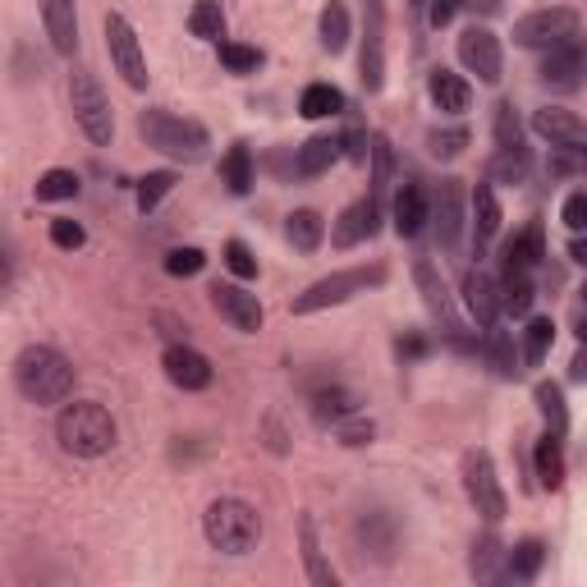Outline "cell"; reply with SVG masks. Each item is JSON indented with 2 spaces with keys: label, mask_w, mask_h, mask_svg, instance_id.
<instances>
[{
  "label": "cell",
  "mask_w": 587,
  "mask_h": 587,
  "mask_svg": "<svg viewBox=\"0 0 587 587\" xmlns=\"http://www.w3.org/2000/svg\"><path fill=\"white\" fill-rule=\"evenodd\" d=\"M14 386L33 404H64L74 395V363L51 344H28L14 358Z\"/></svg>",
  "instance_id": "1"
},
{
  "label": "cell",
  "mask_w": 587,
  "mask_h": 587,
  "mask_svg": "<svg viewBox=\"0 0 587 587\" xmlns=\"http://www.w3.org/2000/svg\"><path fill=\"white\" fill-rule=\"evenodd\" d=\"M138 138L151 151H161V157H170V161H184V166L203 161L207 147H211V134L198 120H184L175 111H166V106H147V111L138 115Z\"/></svg>",
  "instance_id": "2"
},
{
  "label": "cell",
  "mask_w": 587,
  "mask_h": 587,
  "mask_svg": "<svg viewBox=\"0 0 587 587\" xmlns=\"http://www.w3.org/2000/svg\"><path fill=\"white\" fill-rule=\"evenodd\" d=\"M56 437H60V450H70L74 460H101L115 445L120 431H115V418L97 400H74L60 408Z\"/></svg>",
  "instance_id": "3"
},
{
  "label": "cell",
  "mask_w": 587,
  "mask_h": 587,
  "mask_svg": "<svg viewBox=\"0 0 587 587\" xmlns=\"http://www.w3.org/2000/svg\"><path fill=\"white\" fill-rule=\"evenodd\" d=\"M203 533L221 555H248V551H257V541H262V514H257L248 500L221 496L207 505Z\"/></svg>",
  "instance_id": "4"
},
{
  "label": "cell",
  "mask_w": 587,
  "mask_h": 587,
  "mask_svg": "<svg viewBox=\"0 0 587 587\" xmlns=\"http://www.w3.org/2000/svg\"><path fill=\"white\" fill-rule=\"evenodd\" d=\"M386 285V267L372 262V267H350V271H335V276H321L317 285H308L298 298H294V313L308 317V313H321V308H340V303H350L367 290Z\"/></svg>",
  "instance_id": "5"
},
{
  "label": "cell",
  "mask_w": 587,
  "mask_h": 587,
  "mask_svg": "<svg viewBox=\"0 0 587 587\" xmlns=\"http://www.w3.org/2000/svg\"><path fill=\"white\" fill-rule=\"evenodd\" d=\"M70 111H74V124H78L97 147H106V143L115 138L111 101H106L101 83H97L88 70H74V78H70Z\"/></svg>",
  "instance_id": "6"
},
{
  "label": "cell",
  "mask_w": 587,
  "mask_h": 587,
  "mask_svg": "<svg viewBox=\"0 0 587 587\" xmlns=\"http://www.w3.org/2000/svg\"><path fill=\"white\" fill-rule=\"evenodd\" d=\"M564 41H578V14L570 5L533 10V14H524L514 24V47L551 51V47H564Z\"/></svg>",
  "instance_id": "7"
},
{
  "label": "cell",
  "mask_w": 587,
  "mask_h": 587,
  "mask_svg": "<svg viewBox=\"0 0 587 587\" xmlns=\"http://www.w3.org/2000/svg\"><path fill=\"white\" fill-rule=\"evenodd\" d=\"M464 491H468L473 510L482 514L487 524H500V518H505L510 500H505V487H500L496 464H491L487 450H468V454H464Z\"/></svg>",
  "instance_id": "8"
},
{
  "label": "cell",
  "mask_w": 587,
  "mask_h": 587,
  "mask_svg": "<svg viewBox=\"0 0 587 587\" xmlns=\"http://www.w3.org/2000/svg\"><path fill=\"white\" fill-rule=\"evenodd\" d=\"M106 51H111V64H115V74L129 83V88H147V56H143V41L134 33V24H129L124 14H106Z\"/></svg>",
  "instance_id": "9"
},
{
  "label": "cell",
  "mask_w": 587,
  "mask_h": 587,
  "mask_svg": "<svg viewBox=\"0 0 587 587\" xmlns=\"http://www.w3.org/2000/svg\"><path fill=\"white\" fill-rule=\"evenodd\" d=\"M460 64L468 74H477V83H500L505 74V51H500V37L482 24H473L460 33Z\"/></svg>",
  "instance_id": "10"
},
{
  "label": "cell",
  "mask_w": 587,
  "mask_h": 587,
  "mask_svg": "<svg viewBox=\"0 0 587 587\" xmlns=\"http://www.w3.org/2000/svg\"><path fill=\"white\" fill-rule=\"evenodd\" d=\"M211 308L221 313L234 331H244V335H257V331H262V321H267L262 298L248 294L244 285H234V280H216V285H211Z\"/></svg>",
  "instance_id": "11"
},
{
  "label": "cell",
  "mask_w": 587,
  "mask_h": 587,
  "mask_svg": "<svg viewBox=\"0 0 587 587\" xmlns=\"http://www.w3.org/2000/svg\"><path fill=\"white\" fill-rule=\"evenodd\" d=\"M464 221H468V211H464V184L460 180H441L437 198H431V225H437L441 248H460Z\"/></svg>",
  "instance_id": "12"
},
{
  "label": "cell",
  "mask_w": 587,
  "mask_h": 587,
  "mask_svg": "<svg viewBox=\"0 0 587 587\" xmlns=\"http://www.w3.org/2000/svg\"><path fill=\"white\" fill-rule=\"evenodd\" d=\"M533 134H537V138H547L551 147L583 151V143H587V124L578 120V111H564V106H541V111H533Z\"/></svg>",
  "instance_id": "13"
},
{
  "label": "cell",
  "mask_w": 587,
  "mask_h": 587,
  "mask_svg": "<svg viewBox=\"0 0 587 587\" xmlns=\"http://www.w3.org/2000/svg\"><path fill=\"white\" fill-rule=\"evenodd\" d=\"M161 367H166V377L175 381L180 390H207L211 377H216L207 354H198L193 344H170V350L161 354Z\"/></svg>",
  "instance_id": "14"
},
{
  "label": "cell",
  "mask_w": 587,
  "mask_h": 587,
  "mask_svg": "<svg viewBox=\"0 0 587 587\" xmlns=\"http://www.w3.org/2000/svg\"><path fill=\"white\" fill-rule=\"evenodd\" d=\"M390 216H395V234L400 239H418L431 221V193L423 184L404 180L400 193H395V207H390Z\"/></svg>",
  "instance_id": "15"
},
{
  "label": "cell",
  "mask_w": 587,
  "mask_h": 587,
  "mask_svg": "<svg viewBox=\"0 0 587 587\" xmlns=\"http://www.w3.org/2000/svg\"><path fill=\"white\" fill-rule=\"evenodd\" d=\"M541 83L551 93H578L583 88V47L578 41H564V47H551V56L541 60Z\"/></svg>",
  "instance_id": "16"
},
{
  "label": "cell",
  "mask_w": 587,
  "mask_h": 587,
  "mask_svg": "<svg viewBox=\"0 0 587 587\" xmlns=\"http://www.w3.org/2000/svg\"><path fill=\"white\" fill-rule=\"evenodd\" d=\"M377 225H381V207H377V198H363V203H350L340 211V221H335V248H358L363 239H372L377 234Z\"/></svg>",
  "instance_id": "17"
},
{
  "label": "cell",
  "mask_w": 587,
  "mask_h": 587,
  "mask_svg": "<svg viewBox=\"0 0 587 587\" xmlns=\"http://www.w3.org/2000/svg\"><path fill=\"white\" fill-rule=\"evenodd\" d=\"M464 308H468V317L477 321V326H482V331H487V326H496L500 321V290H496V280L487 276V271H468L464 276Z\"/></svg>",
  "instance_id": "18"
},
{
  "label": "cell",
  "mask_w": 587,
  "mask_h": 587,
  "mask_svg": "<svg viewBox=\"0 0 587 587\" xmlns=\"http://www.w3.org/2000/svg\"><path fill=\"white\" fill-rule=\"evenodd\" d=\"M41 24H47V37L60 56L78 51V10L74 0H41Z\"/></svg>",
  "instance_id": "19"
},
{
  "label": "cell",
  "mask_w": 587,
  "mask_h": 587,
  "mask_svg": "<svg viewBox=\"0 0 587 587\" xmlns=\"http://www.w3.org/2000/svg\"><path fill=\"white\" fill-rule=\"evenodd\" d=\"M427 97L437 111L445 115H464L468 106H473V88H468V78L464 74H454V70H431L427 78Z\"/></svg>",
  "instance_id": "20"
},
{
  "label": "cell",
  "mask_w": 587,
  "mask_h": 587,
  "mask_svg": "<svg viewBox=\"0 0 587 587\" xmlns=\"http://www.w3.org/2000/svg\"><path fill=\"white\" fill-rule=\"evenodd\" d=\"M500 225H505V211H500V198L491 184H477L473 188V239L477 248H487L491 239L500 234Z\"/></svg>",
  "instance_id": "21"
},
{
  "label": "cell",
  "mask_w": 587,
  "mask_h": 587,
  "mask_svg": "<svg viewBox=\"0 0 587 587\" xmlns=\"http://www.w3.org/2000/svg\"><path fill=\"white\" fill-rule=\"evenodd\" d=\"M298 541H303V574H308V583H317V587H335L340 583V574L326 564V555H321V541H317V524L308 514L298 518Z\"/></svg>",
  "instance_id": "22"
},
{
  "label": "cell",
  "mask_w": 587,
  "mask_h": 587,
  "mask_svg": "<svg viewBox=\"0 0 587 587\" xmlns=\"http://www.w3.org/2000/svg\"><path fill=\"white\" fill-rule=\"evenodd\" d=\"M340 161V138L335 134H317V138H308L298 147V157H294V170L303 180H317V175H326Z\"/></svg>",
  "instance_id": "23"
},
{
  "label": "cell",
  "mask_w": 587,
  "mask_h": 587,
  "mask_svg": "<svg viewBox=\"0 0 587 587\" xmlns=\"http://www.w3.org/2000/svg\"><path fill=\"white\" fill-rule=\"evenodd\" d=\"M496 290H500V313H510V317H528L533 313V271H518V267H505V280H496Z\"/></svg>",
  "instance_id": "24"
},
{
  "label": "cell",
  "mask_w": 587,
  "mask_h": 587,
  "mask_svg": "<svg viewBox=\"0 0 587 587\" xmlns=\"http://www.w3.org/2000/svg\"><path fill=\"white\" fill-rule=\"evenodd\" d=\"M413 280H418V290H423V303L431 308V317H441L445 321V331H454V308H450V290H445V280H441V271L431 267V262H418L413 267Z\"/></svg>",
  "instance_id": "25"
},
{
  "label": "cell",
  "mask_w": 587,
  "mask_h": 587,
  "mask_svg": "<svg viewBox=\"0 0 587 587\" xmlns=\"http://www.w3.org/2000/svg\"><path fill=\"white\" fill-rule=\"evenodd\" d=\"M358 547L372 560H390V551H395V524H390V514L372 510L358 518Z\"/></svg>",
  "instance_id": "26"
},
{
  "label": "cell",
  "mask_w": 587,
  "mask_h": 587,
  "mask_svg": "<svg viewBox=\"0 0 587 587\" xmlns=\"http://www.w3.org/2000/svg\"><path fill=\"white\" fill-rule=\"evenodd\" d=\"M541 262H547V234H541V225L518 230V234L510 239V244H505V267L537 271Z\"/></svg>",
  "instance_id": "27"
},
{
  "label": "cell",
  "mask_w": 587,
  "mask_h": 587,
  "mask_svg": "<svg viewBox=\"0 0 587 587\" xmlns=\"http://www.w3.org/2000/svg\"><path fill=\"white\" fill-rule=\"evenodd\" d=\"M372 5V28H367V41H363V88L367 93H381L386 83V56H381V5L377 0H367Z\"/></svg>",
  "instance_id": "28"
},
{
  "label": "cell",
  "mask_w": 587,
  "mask_h": 587,
  "mask_svg": "<svg viewBox=\"0 0 587 587\" xmlns=\"http://www.w3.org/2000/svg\"><path fill=\"white\" fill-rule=\"evenodd\" d=\"M468 570L477 583H496V578H505V547H500V537L496 533H482L473 541V555H468Z\"/></svg>",
  "instance_id": "29"
},
{
  "label": "cell",
  "mask_w": 587,
  "mask_h": 587,
  "mask_svg": "<svg viewBox=\"0 0 587 587\" xmlns=\"http://www.w3.org/2000/svg\"><path fill=\"white\" fill-rule=\"evenodd\" d=\"M541 564H547V541L528 537V541H518V547L505 551V578H514V583H533V578L541 574Z\"/></svg>",
  "instance_id": "30"
},
{
  "label": "cell",
  "mask_w": 587,
  "mask_h": 587,
  "mask_svg": "<svg viewBox=\"0 0 587 587\" xmlns=\"http://www.w3.org/2000/svg\"><path fill=\"white\" fill-rule=\"evenodd\" d=\"M528 175H533L528 147H496V157H491V180H487V184H528Z\"/></svg>",
  "instance_id": "31"
},
{
  "label": "cell",
  "mask_w": 587,
  "mask_h": 587,
  "mask_svg": "<svg viewBox=\"0 0 587 587\" xmlns=\"http://www.w3.org/2000/svg\"><path fill=\"white\" fill-rule=\"evenodd\" d=\"M285 239L298 253H317L321 239H326V221L313 207H298V211H290V221H285Z\"/></svg>",
  "instance_id": "32"
},
{
  "label": "cell",
  "mask_w": 587,
  "mask_h": 587,
  "mask_svg": "<svg viewBox=\"0 0 587 587\" xmlns=\"http://www.w3.org/2000/svg\"><path fill=\"white\" fill-rule=\"evenodd\" d=\"M477 350L487 354V363L496 367V377H518L524 367H518V354H514V340L505 331H496V326H487V340H477Z\"/></svg>",
  "instance_id": "33"
},
{
  "label": "cell",
  "mask_w": 587,
  "mask_h": 587,
  "mask_svg": "<svg viewBox=\"0 0 587 587\" xmlns=\"http://www.w3.org/2000/svg\"><path fill=\"white\" fill-rule=\"evenodd\" d=\"M221 184L234 193V198H244V193L253 188V151L248 143H234L225 151V161H221Z\"/></svg>",
  "instance_id": "34"
},
{
  "label": "cell",
  "mask_w": 587,
  "mask_h": 587,
  "mask_svg": "<svg viewBox=\"0 0 587 587\" xmlns=\"http://www.w3.org/2000/svg\"><path fill=\"white\" fill-rule=\"evenodd\" d=\"M340 111H344V97H340V88H331V83H308L298 97L303 120H326V115H340Z\"/></svg>",
  "instance_id": "35"
},
{
  "label": "cell",
  "mask_w": 587,
  "mask_h": 587,
  "mask_svg": "<svg viewBox=\"0 0 587 587\" xmlns=\"http://www.w3.org/2000/svg\"><path fill=\"white\" fill-rule=\"evenodd\" d=\"M537 477L547 491H560L564 487V445L555 431H547V437L537 441Z\"/></svg>",
  "instance_id": "36"
},
{
  "label": "cell",
  "mask_w": 587,
  "mask_h": 587,
  "mask_svg": "<svg viewBox=\"0 0 587 587\" xmlns=\"http://www.w3.org/2000/svg\"><path fill=\"white\" fill-rule=\"evenodd\" d=\"M537 408H541V418H547V431H555V437L570 431V404H564V390L555 381L537 386Z\"/></svg>",
  "instance_id": "37"
},
{
  "label": "cell",
  "mask_w": 587,
  "mask_h": 587,
  "mask_svg": "<svg viewBox=\"0 0 587 587\" xmlns=\"http://www.w3.org/2000/svg\"><path fill=\"white\" fill-rule=\"evenodd\" d=\"M188 33L198 41H221L225 37V14L216 0H198V5L188 10Z\"/></svg>",
  "instance_id": "38"
},
{
  "label": "cell",
  "mask_w": 587,
  "mask_h": 587,
  "mask_svg": "<svg viewBox=\"0 0 587 587\" xmlns=\"http://www.w3.org/2000/svg\"><path fill=\"white\" fill-rule=\"evenodd\" d=\"M175 184H180V175L175 170H151V175H143L138 180V211L147 216V211H157L170 193H175Z\"/></svg>",
  "instance_id": "39"
},
{
  "label": "cell",
  "mask_w": 587,
  "mask_h": 587,
  "mask_svg": "<svg viewBox=\"0 0 587 587\" xmlns=\"http://www.w3.org/2000/svg\"><path fill=\"white\" fill-rule=\"evenodd\" d=\"M321 47L331 56L350 47V10H344L340 0H331V5L321 10Z\"/></svg>",
  "instance_id": "40"
},
{
  "label": "cell",
  "mask_w": 587,
  "mask_h": 587,
  "mask_svg": "<svg viewBox=\"0 0 587 587\" xmlns=\"http://www.w3.org/2000/svg\"><path fill=\"white\" fill-rule=\"evenodd\" d=\"M367 161H372V198H381V193L390 188V175H395V147H390L386 134H372Z\"/></svg>",
  "instance_id": "41"
},
{
  "label": "cell",
  "mask_w": 587,
  "mask_h": 587,
  "mask_svg": "<svg viewBox=\"0 0 587 587\" xmlns=\"http://www.w3.org/2000/svg\"><path fill=\"white\" fill-rule=\"evenodd\" d=\"M551 344H555V321H551V317H533L528 331H524V363H528V367L547 363Z\"/></svg>",
  "instance_id": "42"
},
{
  "label": "cell",
  "mask_w": 587,
  "mask_h": 587,
  "mask_svg": "<svg viewBox=\"0 0 587 587\" xmlns=\"http://www.w3.org/2000/svg\"><path fill=\"white\" fill-rule=\"evenodd\" d=\"M33 193H37V203H70V198H78V175L74 170H47L33 184Z\"/></svg>",
  "instance_id": "43"
},
{
  "label": "cell",
  "mask_w": 587,
  "mask_h": 587,
  "mask_svg": "<svg viewBox=\"0 0 587 587\" xmlns=\"http://www.w3.org/2000/svg\"><path fill=\"white\" fill-rule=\"evenodd\" d=\"M354 395L350 390H340V386H331V390H321V395L313 400V413H317V423H340V418H350L354 413Z\"/></svg>",
  "instance_id": "44"
},
{
  "label": "cell",
  "mask_w": 587,
  "mask_h": 587,
  "mask_svg": "<svg viewBox=\"0 0 587 587\" xmlns=\"http://www.w3.org/2000/svg\"><path fill=\"white\" fill-rule=\"evenodd\" d=\"M468 147V129H431L427 134V151L437 161H454Z\"/></svg>",
  "instance_id": "45"
},
{
  "label": "cell",
  "mask_w": 587,
  "mask_h": 587,
  "mask_svg": "<svg viewBox=\"0 0 587 587\" xmlns=\"http://www.w3.org/2000/svg\"><path fill=\"white\" fill-rule=\"evenodd\" d=\"M221 262H225L230 276H239V280H257V257H253V248L244 244V239H230V244L221 248Z\"/></svg>",
  "instance_id": "46"
},
{
  "label": "cell",
  "mask_w": 587,
  "mask_h": 587,
  "mask_svg": "<svg viewBox=\"0 0 587 587\" xmlns=\"http://www.w3.org/2000/svg\"><path fill=\"white\" fill-rule=\"evenodd\" d=\"M221 64L230 74H253L257 64H262V51L244 47V41H221Z\"/></svg>",
  "instance_id": "47"
},
{
  "label": "cell",
  "mask_w": 587,
  "mask_h": 587,
  "mask_svg": "<svg viewBox=\"0 0 587 587\" xmlns=\"http://www.w3.org/2000/svg\"><path fill=\"white\" fill-rule=\"evenodd\" d=\"M496 147H524V124H518L510 101L496 106Z\"/></svg>",
  "instance_id": "48"
},
{
  "label": "cell",
  "mask_w": 587,
  "mask_h": 587,
  "mask_svg": "<svg viewBox=\"0 0 587 587\" xmlns=\"http://www.w3.org/2000/svg\"><path fill=\"white\" fill-rule=\"evenodd\" d=\"M207 267V253L203 248H175V253H166V271L170 276H198Z\"/></svg>",
  "instance_id": "49"
},
{
  "label": "cell",
  "mask_w": 587,
  "mask_h": 587,
  "mask_svg": "<svg viewBox=\"0 0 587 587\" xmlns=\"http://www.w3.org/2000/svg\"><path fill=\"white\" fill-rule=\"evenodd\" d=\"M335 437H340L344 445H372L377 427L367 423V418H354V413H350V418H340V423H335Z\"/></svg>",
  "instance_id": "50"
},
{
  "label": "cell",
  "mask_w": 587,
  "mask_h": 587,
  "mask_svg": "<svg viewBox=\"0 0 587 587\" xmlns=\"http://www.w3.org/2000/svg\"><path fill=\"white\" fill-rule=\"evenodd\" d=\"M51 244L56 248H83V244H88V230H83L78 221H64V216H60V221H51Z\"/></svg>",
  "instance_id": "51"
},
{
  "label": "cell",
  "mask_w": 587,
  "mask_h": 587,
  "mask_svg": "<svg viewBox=\"0 0 587 587\" xmlns=\"http://www.w3.org/2000/svg\"><path fill=\"white\" fill-rule=\"evenodd\" d=\"M560 216H564V225H570L574 234H583V225H587V193H570Z\"/></svg>",
  "instance_id": "52"
},
{
  "label": "cell",
  "mask_w": 587,
  "mask_h": 587,
  "mask_svg": "<svg viewBox=\"0 0 587 587\" xmlns=\"http://www.w3.org/2000/svg\"><path fill=\"white\" fill-rule=\"evenodd\" d=\"M454 14H460V0H427V19H431V28H445Z\"/></svg>",
  "instance_id": "53"
},
{
  "label": "cell",
  "mask_w": 587,
  "mask_h": 587,
  "mask_svg": "<svg viewBox=\"0 0 587 587\" xmlns=\"http://www.w3.org/2000/svg\"><path fill=\"white\" fill-rule=\"evenodd\" d=\"M460 10H468L473 19H496L505 10V0H460Z\"/></svg>",
  "instance_id": "54"
},
{
  "label": "cell",
  "mask_w": 587,
  "mask_h": 587,
  "mask_svg": "<svg viewBox=\"0 0 587 587\" xmlns=\"http://www.w3.org/2000/svg\"><path fill=\"white\" fill-rule=\"evenodd\" d=\"M547 170H551V175H574V170H578V151H570V157H551Z\"/></svg>",
  "instance_id": "55"
},
{
  "label": "cell",
  "mask_w": 587,
  "mask_h": 587,
  "mask_svg": "<svg viewBox=\"0 0 587 587\" xmlns=\"http://www.w3.org/2000/svg\"><path fill=\"white\" fill-rule=\"evenodd\" d=\"M570 262H587V244H583L578 234H574V244H570Z\"/></svg>",
  "instance_id": "56"
},
{
  "label": "cell",
  "mask_w": 587,
  "mask_h": 587,
  "mask_svg": "<svg viewBox=\"0 0 587 587\" xmlns=\"http://www.w3.org/2000/svg\"><path fill=\"white\" fill-rule=\"evenodd\" d=\"M570 377H574V381H583V377H587V358H583V354H574V363H570Z\"/></svg>",
  "instance_id": "57"
},
{
  "label": "cell",
  "mask_w": 587,
  "mask_h": 587,
  "mask_svg": "<svg viewBox=\"0 0 587 587\" xmlns=\"http://www.w3.org/2000/svg\"><path fill=\"white\" fill-rule=\"evenodd\" d=\"M408 5H413V10H423V5H427V0H408Z\"/></svg>",
  "instance_id": "58"
}]
</instances>
